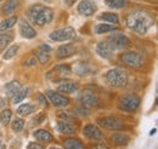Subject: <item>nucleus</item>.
I'll return each instance as SVG.
<instances>
[{
    "label": "nucleus",
    "mask_w": 158,
    "mask_h": 149,
    "mask_svg": "<svg viewBox=\"0 0 158 149\" xmlns=\"http://www.w3.org/2000/svg\"><path fill=\"white\" fill-rule=\"evenodd\" d=\"M127 26L130 30L142 35V34H146L152 28L153 18L146 11L135 10L127 16Z\"/></svg>",
    "instance_id": "f257e3e1"
},
{
    "label": "nucleus",
    "mask_w": 158,
    "mask_h": 149,
    "mask_svg": "<svg viewBox=\"0 0 158 149\" xmlns=\"http://www.w3.org/2000/svg\"><path fill=\"white\" fill-rule=\"evenodd\" d=\"M107 84L113 89H123L128 84V73L122 68H113L110 69L106 75Z\"/></svg>",
    "instance_id": "f03ea898"
},
{
    "label": "nucleus",
    "mask_w": 158,
    "mask_h": 149,
    "mask_svg": "<svg viewBox=\"0 0 158 149\" xmlns=\"http://www.w3.org/2000/svg\"><path fill=\"white\" fill-rule=\"evenodd\" d=\"M119 59L127 67L135 68V69L140 68L143 64V57L136 51H125L119 56Z\"/></svg>",
    "instance_id": "7ed1b4c3"
},
{
    "label": "nucleus",
    "mask_w": 158,
    "mask_h": 149,
    "mask_svg": "<svg viewBox=\"0 0 158 149\" xmlns=\"http://www.w3.org/2000/svg\"><path fill=\"white\" fill-rule=\"evenodd\" d=\"M139 106H140V97L134 93H128L119 98L118 107L125 112H134L138 109Z\"/></svg>",
    "instance_id": "20e7f679"
},
{
    "label": "nucleus",
    "mask_w": 158,
    "mask_h": 149,
    "mask_svg": "<svg viewBox=\"0 0 158 149\" xmlns=\"http://www.w3.org/2000/svg\"><path fill=\"white\" fill-rule=\"evenodd\" d=\"M110 46L116 51V50H124V49H128L129 45H130V40L129 38L127 37L125 34L123 33H113L112 35L107 38L106 40Z\"/></svg>",
    "instance_id": "39448f33"
},
{
    "label": "nucleus",
    "mask_w": 158,
    "mask_h": 149,
    "mask_svg": "<svg viewBox=\"0 0 158 149\" xmlns=\"http://www.w3.org/2000/svg\"><path fill=\"white\" fill-rule=\"evenodd\" d=\"M76 30L74 28L72 27H64V28H61L57 30H54L52 33H50L49 38L52 40V41H56V42H61V41H68V40H72L76 38Z\"/></svg>",
    "instance_id": "423d86ee"
},
{
    "label": "nucleus",
    "mask_w": 158,
    "mask_h": 149,
    "mask_svg": "<svg viewBox=\"0 0 158 149\" xmlns=\"http://www.w3.org/2000/svg\"><path fill=\"white\" fill-rule=\"evenodd\" d=\"M52 18H54V11H52V9L46 7V6L43 5V7L38 11V14H37V16H35V18H34L33 22L37 26L44 27V26L51 23Z\"/></svg>",
    "instance_id": "0eeeda50"
},
{
    "label": "nucleus",
    "mask_w": 158,
    "mask_h": 149,
    "mask_svg": "<svg viewBox=\"0 0 158 149\" xmlns=\"http://www.w3.org/2000/svg\"><path fill=\"white\" fill-rule=\"evenodd\" d=\"M46 97H48V101H50L55 107H59V108L68 107V104L71 102L69 98L66 97L63 93L56 92V91H52V90L46 91Z\"/></svg>",
    "instance_id": "6e6552de"
},
{
    "label": "nucleus",
    "mask_w": 158,
    "mask_h": 149,
    "mask_svg": "<svg viewBox=\"0 0 158 149\" xmlns=\"http://www.w3.org/2000/svg\"><path fill=\"white\" fill-rule=\"evenodd\" d=\"M79 99L81 102V104L86 108H93V107H98L100 103L99 97L96 93H94L90 90H84L81 91L80 96H79Z\"/></svg>",
    "instance_id": "1a4fd4ad"
},
{
    "label": "nucleus",
    "mask_w": 158,
    "mask_h": 149,
    "mask_svg": "<svg viewBox=\"0 0 158 149\" xmlns=\"http://www.w3.org/2000/svg\"><path fill=\"white\" fill-rule=\"evenodd\" d=\"M99 124L103 129L113 130V131L122 130L123 126H124L123 123L119 120L118 118H116V116H106V118L99 119Z\"/></svg>",
    "instance_id": "9d476101"
},
{
    "label": "nucleus",
    "mask_w": 158,
    "mask_h": 149,
    "mask_svg": "<svg viewBox=\"0 0 158 149\" xmlns=\"http://www.w3.org/2000/svg\"><path fill=\"white\" fill-rule=\"evenodd\" d=\"M77 10H78L79 15L89 17V16H93L96 12L98 6H96V4L93 0H81L79 2Z\"/></svg>",
    "instance_id": "9b49d317"
},
{
    "label": "nucleus",
    "mask_w": 158,
    "mask_h": 149,
    "mask_svg": "<svg viewBox=\"0 0 158 149\" xmlns=\"http://www.w3.org/2000/svg\"><path fill=\"white\" fill-rule=\"evenodd\" d=\"M83 135L89 138V139H94V141H101L103 138V133L102 131L100 130L99 127L94 124H89L84 127L83 130Z\"/></svg>",
    "instance_id": "f8f14e48"
},
{
    "label": "nucleus",
    "mask_w": 158,
    "mask_h": 149,
    "mask_svg": "<svg viewBox=\"0 0 158 149\" xmlns=\"http://www.w3.org/2000/svg\"><path fill=\"white\" fill-rule=\"evenodd\" d=\"M96 52L100 57L106 58V59H111L114 56V50L110 46L107 41H101L96 45Z\"/></svg>",
    "instance_id": "ddd939ff"
},
{
    "label": "nucleus",
    "mask_w": 158,
    "mask_h": 149,
    "mask_svg": "<svg viewBox=\"0 0 158 149\" xmlns=\"http://www.w3.org/2000/svg\"><path fill=\"white\" fill-rule=\"evenodd\" d=\"M20 33L21 35L26 39H33V38L37 37L35 29L26 19H20Z\"/></svg>",
    "instance_id": "4468645a"
},
{
    "label": "nucleus",
    "mask_w": 158,
    "mask_h": 149,
    "mask_svg": "<svg viewBox=\"0 0 158 149\" xmlns=\"http://www.w3.org/2000/svg\"><path fill=\"white\" fill-rule=\"evenodd\" d=\"M56 129L62 135H73L77 131V127L72 123L64 121V120H60L56 123Z\"/></svg>",
    "instance_id": "2eb2a0df"
},
{
    "label": "nucleus",
    "mask_w": 158,
    "mask_h": 149,
    "mask_svg": "<svg viewBox=\"0 0 158 149\" xmlns=\"http://www.w3.org/2000/svg\"><path fill=\"white\" fill-rule=\"evenodd\" d=\"M76 52V46L73 44H64L62 46H60L56 51V57L59 59H62V58H67V57L74 55Z\"/></svg>",
    "instance_id": "dca6fc26"
},
{
    "label": "nucleus",
    "mask_w": 158,
    "mask_h": 149,
    "mask_svg": "<svg viewBox=\"0 0 158 149\" xmlns=\"http://www.w3.org/2000/svg\"><path fill=\"white\" fill-rule=\"evenodd\" d=\"M79 87V84L72 80H64L59 85V91L61 93H73L74 91H77Z\"/></svg>",
    "instance_id": "f3484780"
},
{
    "label": "nucleus",
    "mask_w": 158,
    "mask_h": 149,
    "mask_svg": "<svg viewBox=\"0 0 158 149\" xmlns=\"http://www.w3.org/2000/svg\"><path fill=\"white\" fill-rule=\"evenodd\" d=\"M33 136H34V138H35L37 141H39L41 143H50V142L54 141V136H52L49 131L43 130V129L34 131Z\"/></svg>",
    "instance_id": "a211bd4d"
},
{
    "label": "nucleus",
    "mask_w": 158,
    "mask_h": 149,
    "mask_svg": "<svg viewBox=\"0 0 158 149\" xmlns=\"http://www.w3.org/2000/svg\"><path fill=\"white\" fill-rule=\"evenodd\" d=\"M20 7V1L19 0H7L4 6H2V14L4 15H12L16 12Z\"/></svg>",
    "instance_id": "6ab92c4d"
},
{
    "label": "nucleus",
    "mask_w": 158,
    "mask_h": 149,
    "mask_svg": "<svg viewBox=\"0 0 158 149\" xmlns=\"http://www.w3.org/2000/svg\"><path fill=\"white\" fill-rule=\"evenodd\" d=\"M63 146H64V149H85L83 142L79 138H74V137L66 138L63 141Z\"/></svg>",
    "instance_id": "aec40b11"
},
{
    "label": "nucleus",
    "mask_w": 158,
    "mask_h": 149,
    "mask_svg": "<svg viewBox=\"0 0 158 149\" xmlns=\"http://www.w3.org/2000/svg\"><path fill=\"white\" fill-rule=\"evenodd\" d=\"M73 70L76 72V74L83 76V75H86V74H89V73H91V72H93V68H91L88 63H85V62H77V63L74 64Z\"/></svg>",
    "instance_id": "412c9836"
},
{
    "label": "nucleus",
    "mask_w": 158,
    "mask_h": 149,
    "mask_svg": "<svg viewBox=\"0 0 158 149\" xmlns=\"http://www.w3.org/2000/svg\"><path fill=\"white\" fill-rule=\"evenodd\" d=\"M129 141H130L129 136L128 135H124V133H116V135L112 136V142L117 147H124V146H127L129 143Z\"/></svg>",
    "instance_id": "4be33fe9"
},
{
    "label": "nucleus",
    "mask_w": 158,
    "mask_h": 149,
    "mask_svg": "<svg viewBox=\"0 0 158 149\" xmlns=\"http://www.w3.org/2000/svg\"><path fill=\"white\" fill-rule=\"evenodd\" d=\"M21 89H22V85H21L20 81L12 80V81H10L9 84H6V86H5V93H6L9 97H12V96L17 92L19 90H21Z\"/></svg>",
    "instance_id": "5701e85b"
},
{
    "label": "nucleus",
    "mask_w": 158,
    "mask_h": 149,
    "mask_svg": "<svg viewBox=\"0 0 158 149\" xmlns=\"http://www.w3.org/2000/svg\"><path fill=\"white\" fill-rule=\"evenodd\" d=\"M118 28L113 24H107V23H101L95 26V33L96 34H105V33H110V32H116Z\"/></svg>",
    "instance_id": "b1692460"
},
{
    "label": "nucleus",
    "mask_w": 158,
    "mask_h": 149,
    "mask_svg": "<svg viewBox=\"0 0 158 149\" xmlns=\"http://www.w3.org/2000/svg\"><path fill=\"white\" fill-rule=\"evenodd\" d=\"M99 19L101 21H105V22H108L111 24H118L119 23V16L117 14H113V12H103L99 15Z\"/></svg>",
    "instance_id": "393cba45"
},
{
    "label": "nucleus",
    "mask_w": 158,
    "mask_h": 149,
    "mask_svg": "<svg viewBox=\"0 0 158 149\" xmlns=\"http://www.w3.org/2000/svg\"><path fill=\"white\" fill-rule=\"evenodd\" d=\"M17 21H19V17H17V16H12V17H10V18L4 19V21L0 23V32H5V30L11 29V28L16 24Z\"/></svg>",
    "instance_id": "a878e982"
},
{
    "label": "nucleus",
    "mask_w": 158,
    "mask_h": 149,
    "mask_svg": "<svg viewBox=\"0 0 158 149\" xmlns=\"http://www.w3.org/2000/svg\"><path fill=\"white\" fill-rule=\"evenodd\" d=\"M12 39H14V37H12L11 33H2V34H0V52H2L10 45Z\"/></svg>",
    "instance_id": "bb28decb"
},
{
    "label": "nucleus",
    "mask_w": 158,
    "mask_h": 149,
    "mask_svg": "<svg viewBox=\"0 0 158 149\" xmlns=\"http://www.w3.org/2000/svg\"><path fill=\"white\" fill-rule=\"evenodd\" d=\"M34 112H35V106H33V104H31V103L21 104L20 107H19V109H17V114H19V115H23V116L29 115V114H32V113H34Z\"/></svg>",
    "instance_id": "cd10ccee"
},
{
    "label": "nucleus",
    "mask_w": 158,
    "mask_h": 149,
    "mask_svg": "<svg viewBox=\"0 0 158 149\" xmlns=\"http://www.w3.org/2000/svg\"><path fill=\"white\" fill-rule=\"evenodd\" d=\"M105 4L111 9H124L127 6V0H105Z\"/></svg>",
    "instance_id": "c85d7f7f"
},
{
    "label": "nucleus",
    "mask_w": 158,
    "mask_h": 149,
    "mask_svg": "<svg viewBox=\"0 0 158 149\" xmlns=\"http://www.w3.org/2000/svg\"><path fill=\"white\" fill-rule=\"evenodd\" d=\"M28 95V89L26 87V89H21V90H19L17 92L15 93L14 96H12V102L16 104V103H20L21 101H23L24 98H26V96Z\"/></svg>",
    "instance_id": "c756f323"
},
{
    "label": "nucleus",
    "mask_w": 158,
    "mask_h": 149,
    "mask_svg": "<svg viewBox=\"0 0 158 149\" xmlns=\"http://www.w3.org/2000/svg\"><path fill=\"white\" fill-rule=\"evenodd\" d=\"M19 49H20L19 45H12L9 49H6V51L4 54V59H11V58H14V57L17 55Z\"/></svg>",
    "instance_id": "7c9ffc66"
},
{
    "label": "nucleus",
    "mask_w": 158,
    "mask_h": 149,
    "mask_svg": "<svg viewBox=\"0 0 158 149\" xmlns=\"http://www.w3.org/2000/svg\"><path fill=\"white\" fill-rule=\"evenodd\" d=\"M11 116H12V112L10 109H4L2 112L0 113V121L4 126L9 125L10 120H11Z\"/></svg>",
    "instance_id": "2f4dec72"
},
{
    "label": "nucleus",
    "mask_w": 158,
    "mask_h": 149,
    "mask_svg": "<svg viewBox=\"0 0 158 149\" xmlns=\"http://www.w3.org/2000/svg\"><path fill=\"white\" fill-rule=\"evenodd\" d=\"M52 72H54V73H59V74H61V75H68V74H71L72 69H71L69 64H60V66H57Z\"/></svg>",
    "instance_id": "473e14b6"
},
{
    "label": "nucleus",
    "mask_w": 158,
    "mask_h": 149,
    "mask_svg": "<svg viewBox=\"0 0 158 149\" xmlns=\"http://www.w3.org/2000/svg\"><path fill=\"white\" fill-rule=\"evenodd\" d=\"M11 127H12V131H14V132H21V131L23 130V127H24V121H23L22 119H20V118H16V119L12 121Z\"/></svg>",
    "instance_id": "72a5a7b5"
},
{
    "label": "nucleus",
    "mask_w": 158,
    "mask_h": 149,
    "mask_svg": "<svg viewBox=\"0 0 158 149\" xmlns=\"http://www.w3.org/2000/svg\"><path fill=\"white\" fill-rule=\"evenodd\" d=\"M35 56H37V58L40 61L41 64H46V63L49 62V59H50L49 52H45V51H41V50H38V51L35 52Z\"/></svg>",
    "instance_id": "f704fd0d"
},
{
    "label": "nucleus",
    "mask_w": 158,
    "mask_h": 149,
    "mask_svg": "<svg viewBox=\"0 0 158 149\" xmlns=\"http://www.w3.org/2000/svg\"><path fill=\"white\" fill-rule=\"evenodd\" d=\"M38 101H39V103L41 104V107H44V108H48L49 107V101H48V98L45 97V95H43L41 92H38Z\"/></svg>",
    "instance_id": "c9c22d12"
},
{
    "label": "nucleus",
    "mask_w": 158,
    "mask_h": 149,
    "mask_svg": "<svg viewBox=\"0 0 158 149\" xmlns=\"http://www.w3.org/2000/svg\"><path fill=\"white\" fill-rule=\"evenodd\" d=\"M59 115L60 118H62L64 121H73V120H76V116L73 114H69V113L67 112H60Z\"/></svg>",
    "instance_id": "e433bc0d"
},
{
    "label": "nucleus",
    "mask_w": 158,
    "mask_h": 149,
    "mask_svg": "<svg viewBox=\"0 0 158 149\" xmlns=\"http://www.w3.org/2000/svg\"><path fill=\"white\" fill-rule=\"evenodd\" d=\"M27 149H44V147L39 144V143H35V142H31L29 144H28V147Z\"/></svg>",
    "instance_id": "4c0bfd02"
},
{
    "label": "nucleus",
    "mask_w": 158,
    "mask_h": 149,
    "mask_svg": "<svg viewBox=\"0 0 158 149\" xmlns=\"http://www.w3.org/2000/svg\"><path fill=\"white\" fill-rule=\"evenodd\" d=\"M77 112H78L80 115H89V114H90V112L86 109V107H80V108L77 109Z\"/></svg>",
    "instance_id": "58836bf2"
},
{
    "label": "nucleus",
    "mask_w": 158,
    "mask_h": 149,
    "mask_svg": "<svg viewBox=\"0 0 158 149\" xmlns=\"http://www.w3.org/2000/svg\"><path fill=\"white\" fill-rule=\"evenodd\" d=\"M24 64H26V67H33V66L37 64V59L35 58H29Z\"/></svg>",
    "instance_id": "ea45409f"
},
{
    "label": "nucleus",
    "mask_w": 158,
    "mask_h": 149,
    "mask_svg": "<svg viewBox=\"0 0 158 149\" xmlns=\"http://www.w3.org/2000/svg\"><path fill=\"white\" fill-rule=\"evenodd\" d=\"M39 50L45 51V52H50V51H51V46H49V45H46V44H41L39 46Z\"/></svg>",
    "instance_id": "a19ab883"
},
{
    "label": "nucleus",
    "mask_w": 158,
    "mask_h": 149,
    "mask_svg": "<svg viewBox=\"0 0 158 149\" xmlns=\"http://www.w3.org/2000/svg\"><path fill=\"white\" fill-rule=\"evenodd\" d=\"M91 149H110V148L107 146H105V144H95Z\"/></svg>",
    "instance_id": "79ce46f5"
},
{
    "label": "nucleus",
    "mask_w": 158,
    "mask_h": 149,
    "mask_svg": "<svg viewBox=\"0 0 158 149\" xmlns=\"http://www.w3.org/2000/svg\"><path fill=\"white\" fill-rule=\"evenodd\" d=\"M76 1H77V0H63V2H64L67 6H72V5H74Z\"/></svg>",
    "instance_id": "37998d69"
},
{
    "label": "nucleus",
    "mask_w": 158,
    "mask_h": 149,
    "mask_svg": "<svg viewBox=\"0 0 158 149\" xmlns=\"http://www.w3.org/2000/svg\"><path fill=\"white\" fill-rule=\"evenodd\" d=\"M4 107H5V101H4L2 97H0V109L4 108Z\"/></svg>",
    "instance_id": "c03bdc74"
},
{
    "label": "nucleus",
    "mask_w": 158,
    "mask_h": 149,
    "mask_svg": "<svg viewBox=\"0 0 158 149\" xmlns=\"http://www.w3.org/2000/svg\"><path fill=\"white\" fill-rule=\"evenodd\" d=\"M156 132H157V130H156V129H153V130H151V131H150V135L152 136V135H155Z\"/></svg>",
    "instance_id": "a18cd8bd"
},
{
    "label": "nucleus",
    "mask_w": 158,
    "mask_h": 149,
    "mask_svg": "<svg viewBox=\"0 0 158 149\" xmlns=\"http://www.w3.org/2000/svg\"><path fill=\"white\" fill-rule=\"evenodd\" d=\"M0 149H5V146H2V144H1V146H0Z\"/></svg>",
    "instance_id": "49530a36"
},
{
    "label": "nucleus",
    "mask_w": 158,
    "mask_h": 149,
    "mask_svg": "<svg viewBox=\"0 0 158 149\" xmlns=\"http://www.w3.org/2000/svg\"><path fill=\"white\" fill-rule=\"evenodd\" d=\"M50 149H60V148H57V147H52V148H50Z\"/></svg>",
    "instance_id": "de8ad7c7"
},
{
    "label": "nucleus",
    "mask_w": 158,
    "mask_h": 149,
    "mask_svg": "<svg viewBox=\"0 0 158 149\" xmlns=\"http://www.w3.org/2000/svg\"><path fill=\"white\" fill-rule=\"evenodd\" d=\"M0 146H1V138H0Z\"/></svg>",
    "instance_id": "09e8293b"
},
{
    "label": "nucleus",
    "mask_w": 158,
    "mask_h": 149,
    "mask_svg": "<svg viewBox=\"0 0 158 149\" xmlns=\"http://www.w3.org/2000/svg\"><path fill=\"white\" fill-rule=\"evenodd\" d=\"M0 1H2V0H0Z\"/></svg>",
    "instance_id": "8fccbe9b"
}]
</instances>
